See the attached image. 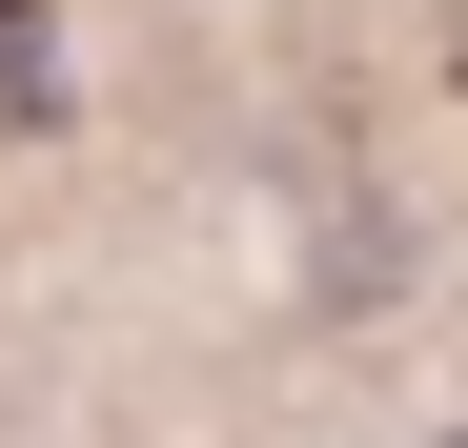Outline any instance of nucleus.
I'll list each match as a JSON object with an SVG mask.
<instances>
[{"instance_id":"obj_1","label":"nucleus","mask_w":468,"mask_h":448,"mask_svg":"<svg viewBox=\"0 0 468 448\" xmlns=\"http://www.w3.org/2000/svg\"><path fill=\"white\" fill-rule=\"evenodd\" d=\"M21 21H41V0H0V41H21Z\"/></svg>"},{"instance_id":"obj_2","label":"nucleus","mask_w":468,"mask_h":448,"mask_svg":"<svg viewBox=\"0 0 468 448\" xmlns=\"http://www.w3.org/2000/svg\"><path fill=\"white\" fill-rule=\"evenodd\" d=\"M448 448H468V428H448Z\"/></svg>"}]
</instances>
